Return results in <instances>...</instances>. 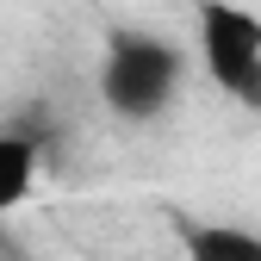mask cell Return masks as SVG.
Masks as SVG:
<instances>
[{
	"label": "cell",
	"mask_w": 261,
	"mask_h": 261,
	"mask_svg": "<svg viewBox=\"0 0 261 261\" xmlns=\"http://www.w3.org/2000/svg\"><path fill=\"white\" fill-rule=\"evenodd\" d=\"M187 81V56L174 38L162 31H143V25H124L106 38V56H100V100L112 118L124 124H149L174 106V93Z\"/></svg>",
	"instance_id": "obj_1"
},
{
	"label": "cell",
	"mask_w": 261,
	"mask_h": 261,
	"mask_svg": "<svg viewBox=\"0 0 261 261\" xmlns=\"http://www.w3.org/2000/svg\"><path fill=\"white\" fill-rule=\"evenodd\" d=\"M193 44L205 81L261 112V13L243 0H193Z\"/></svg>",
	"instance_id": "obj_2"
},
{
	"label": "cell",
	"mask_w": 261,
	"mask_h": 261,
	"mask_svg": "<svg viewBox=\"0 0 261 261\" xmlns=\"http://www.w3.org/2000/svg\"><path fill=\"white\" fill-rule=\"evenodd\" d=\"M38 137H25V130H0V224H7L25 199L31 187H38Z\"/></svg>",
	"instance_id": "obj_3"
},
{
	"label": "cell",
	"mask_w": 261,
	"mask_h": 261,
	"mask_svg": "<svg viewBox=\"0 0 261 261\" xmlns=\"http://www.w3.org/2000/svg\"><path fill=\"white\" fill-rule=\"evenodd\" d=\"M187 261H261V230L243 224H180Z\"/></svg>",
	"instance_id": "obj_4"
}]
</instances>
